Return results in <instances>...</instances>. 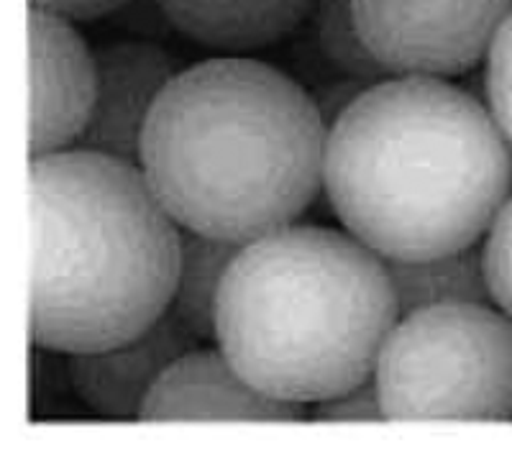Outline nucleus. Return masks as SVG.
<instances>
[{
    "mask_svg": "<svg viewBox=\"0 0 512 458\" xmlns=\"http://www.w3.org/2000/svg\"><path fill=\"white\" fill-rule=\"evenodd\" d=\"M333 215L384 261L477 246L512 195V149L487 105L443 77L359 87L326 136Z\"/></svg>",
    "mask_w": 512,
    "mask_h": 458,
    "instance_id": "1",
    "label": "nucleus"
},
{
    "mask_svg": "<svg viewBox=\"0 0 512 458\" xmlns=\"http://www.w3.org/2000/svg\"><path fill=\"white\" fill-rule=\"evenodd\" d=\"M326 136L320 105L292 77L223 54L164 87L139 167L177 226L244 246L310 208L323 190Z\"/></svg>",
    "mask_w": 512,
    "mask_h": 458,
    "instance_id": "2",
    "label": "nucleus"
},
{
    "mask_svg": "<svg viewBox=\"0 0 512 458\" xmlns=\"http://www.w3.org/2000/svg\"><path fill=\"white\" fill-rule=\"evenodd\" d=\"M31 338L57 354L118 346L167 315L182 228L136 162L31 157Z\"/></svg>",
    "mask_w": 512,
    "mask_h": 458,
    "instance_id": "3",
    "label": "nucleus"
},
{
    "mask_svg": "<svg viewBox=\"0 0 512 458\" xmlns=\"http://www.w3.org/2000/svg\"><path fill=\"white\" fill-rule=\"evenodd\" d=\"M397 320L377 251L349 231L295 223L244 244L231 261L216 343L259 392L318 405L374 377Z\"/></svg>",
    "mask_w": 512,
    "mask_h": 458,
    "instance_id": "4",
    "label": "nucleus"
},
{
    "mask_svg": "<svg viewBox=\"0 0 512 458\" xmlns=\"http://www.w3.org/2000/svg\"><path fill=\"white\" fill-rule=\"evenodd\" d=\"M374 384L390 423L512 420V320L489 302L400 315Z\"/></svg>",
    "mask_w": 512,
    "mask_h": 458,
    "instance_id": "5",
    "label": "nucleus"
},
{
    "mask_svg": "<svg viewBox=\"0 0 512 458\" xmlns=\"http://www.w3.org/2000/svg\"><path fill=\"white\" fill-rule=\"evenodd\" d=\"M387 75L456 77L487 59L512 0H351Z\"/></svg>",
    "mask_w": 512,
    "mask_h": 458,
    "instance_id": "6",
    "label": "nucleus"
},
{
    "mask_svg": "<svg viewBox=\"0 0 512 458\" xmlns=\"http://www.w3.org/2000/svg\"><path fill=\"white\" fill-rule=\"evenodd\" d=\"M31 157L75 149L98 90L95 49L75 21L31 8Z\"/></svg>",
    "mask_w": 512,
    "mask_h": 458,
    "instance_id": "7",
    "label": "nucleus"
},
{
    "mask_svg": "<svg viewBox=\"0 0 512 458\" xmlns=\"http://www.w3.org/2000/svg\"><path fill=\"white\" fill-rule=\"evenodd\" d=\"M95 64V105L75 149L139 164L141 136L154 103L180 72L175 57L154 41L118 39L95 49Z\"/></svg>",
    "mask_w": 512,
    "mask_h": 458,
    "instance_id": "8",
    "label": "nucleus"
},
{
    "mask_svg": "<svg viewBox=\"0 0 512 458\" xmlns=\"http://www.w3.org/2000/svg\"><path fill=\"white\" fill-rule=\"evenodd\" d=\"M305 405L274 400L246 382L221 348H192L159 377L141 407V423L249 420L297 423Z\"/></svg>",
    "mask_w": 512,
    "mask_h": 458,
    "instance_id": "9",
    "label": "nucleus"
},
{
    "mask_svg": "<svg viewBox=\"0 0 512 458\" xmlns=\"http://www.w3.org/2000/svg\"><path fill=\"white\" fill-rule=\"evenodd\" d=\"M198 338L172 313L118 346L70 354L67 377L88 410L108 420H139L141 407L169 366Z\"/></svg>",
    "mask_w": 512,
    "mask_h": 458,
    "instance_id": "10",
    "label": "nucleus"
},
{
    "mask_svg": "<svg viewBox=\"0 0 512 458\" xmlns=\"http://www.w3.org/2000/svg\"><path fill=\"white\" fill-rule=\"evenodd\" d=\"M162 16L200 47L246 54L272 47L303 24L315 0H154Z\"/></svg>",
    "mask_w": 512,
    "mask_h": 458,
    "instance_id": "11",
    "label": "nucleus"
},
{
    "mask_svg": "<svg viewBox=\"0 0 512 458\" xmlns=\"http://www.w3.org/2000/svg\"><path fill=\"white\" fill-rule=\"evenodd\" d=\"M400 315L456 302H492L479 246L431 256V259L387 261Z\"/></svg>",
    "mask_w": 512,
    "mask_h": 458,
    "instance_id": "12",
    "label": "nucleus"
},
{
    "mask_svg": "<svg viewBox=\"0 0 512 458\" xmlns=\"http://www.w3.org/2000/svg\"><path fill=\"white\" fill-rule=\"evenodd\" d=\"M241 246L182 228L177 282L167 313L175 315L198 341H216L218 295Z\"/></svg>",
    "mask_w": 512,
    "mask_h": 458,
    "instance_id": "13",
    "label": "nucleus"
},
{
    "mask_svg": "<svg viewBox=\"0 0 512 458\" xmlns=\"http://www.w3.org/2000/svg\"><path fill=\"white\" fill-rule=\"evenodd\" d=\"M310 16H313L318 52L331 67L361 85H372L390 77L361 39L351 0H315Z\"/></svg>",
    "mask_w": 512,
    "mask_h": 458,
    "instance_id": "14",
    "label": "nucleus"
},
{
    "mask_svg": "<svg viewBox=\"0 0 512 458\" xmlns=\"http://www.w3.org/2000/svg\"><path fill=\"white\" fill-rule=\"evenodd\" d=\"M484 95L487 108L512 149V11L507 13L484 59Z\"/></svg>",
    "mask_w": 512,
    "mask_h": 458,
    "instance_id": "15",
    "label": "nucleus"
},
{
    "mask_svg": "<svg viewBox=\"0 0 512 458\" xmlns=\"http://www.w3.org/2000/svg\"><path fill=\"white\" fill-rule=\"evenodd\" d=\"M482 256L489 297L512 320V195L484 236Z\"/></svg>",
    "mask_w": 512,
    "mask_h": 458,
    "instance_id": "16",
    "label": "nucleus"
},
{
    "mask_svg": "<svg viewBox=\"0 0 512 458\" xmlns=\"http://www.w3.org/2000/svg\"><path fill=\"white\" fill-rule=\"evenodd\" d=\"M315 423H382L384 415L374 377L338 395L320 400L313 410Z\"/></svg>",
    "mask_w": 512,
    "mask_h": 458,
    "instance_id": "17",
    "label": "nucleus"
},
{
    "mask_svg": "<svg viewBox=\"0 0 512 458\" xmlns=\"http://www.w3.org/2000/svg\"><path fill=\"white\" fill-rule=\"evenodd\" d=\"M126 3L128 0H31V8L57 13L70 21H98Z\"/></svg>",
    "mask_w": 512,
    "mask_h": 458,
    "instance_id": "18",
    "label": "nucleus"
}]
</instances>
